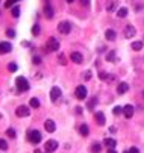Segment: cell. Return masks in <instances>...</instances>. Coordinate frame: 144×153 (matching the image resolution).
Listing matches in <instances>:
<instances>
[{"mask_svg": "<svg viewBox=\"0 0 144 153\" xmlns=\"http://www.w3.org/2000/svg\"><path fill=\"white\" fill-rule=\"evenodd\" d=\"M15 85H17V88L20 89V91H28L29 89V82H28V79L26 77H23V76H18L17 79H15Z\"/></svg>", "mask_w": 144, "mask_h": 153, "instance_id": "cell-1", "label": "cell"}, {"mask_svg": "<svg viewBox=\"0 0 144 153\" xmlns=\"http://www.w3.org/2000/svg\"><path fill=\"white\" fill-rule=\"evenodd\" d=\"M46 50L47 52H58L59 50V41L56 38H49V41L46 43Z\"/></svg>", "mask_w": 144, "mask_h": 153, "instance_id": "cell-2", "label": "cell"}, {"mask_svg": "<svg viewBox=\"0 0 144 153\" xmlns=\"http://www.w3.org/2000/svg\"><path fill=\"white\" fill-rule=\"evenodd\" d=\"M28 138H29V141L32 142V144H38V142L41 141V134L38 130H30Z\"/></svg>", "mask_w": 144, "mask_h": 153, "instance_id": "cell-3", "label": "cell"}, {"mask_svg": "<svg viewBox=\"0 0 144 153\" xmlns=\"http://www.w3.org/2000/svg\"><path fill=\"white\" fill-rule=\"evenodd\" d=\"M53 14H55V11H53V8H52V3L49 2V0H46V3H44V15H46V18H53Z\"/></svg>", "mask_w": 144, "mask_h": 153, "instance_id": "cell-4", "label": "cell"}, {"mask_svg": "<svg viewBox=\"0 0 144 153\" xmlns=\"http://www.w3.org/2000/svg\"><path fill=\"white\" fill-rule=\"evenodd\" d=\"M58 30H59L61 34L67 35V34H70V30H71V26H70V23H67V21H62V23H59V24H58Z\"/></svg>", "mask_w": 144, "mask_h": 153, "instance_id": "cell-5", "label": "cell"}, {"mask_svg": "<svg viewBox=\"0 0 144 153\" xmlns=\"http://www.w3.org/2000/svg\"><path fill=\"white\" fill-rule=\"evenodd\" d=\"M85 97H87V88H85L83 85H79L76 88V99L77 100H83Z\"/></svg>", "mask_w": 144, "mask_h": 153, "instance_id": "cell-6", "label": "cell"}, {"mask_svg": "<svg viewBox=\"0 0 144 153\" xmlns=\"http://www.w3.org/2000/svg\"><path fill=\"white\" fill-rule=\"evenodd\" d=\"M46 152H49V153H52V152H55L56 149H58V141H55V140H49L46 142Z\"/></svg>", "mask_w": 144, "mask_h": 153, "instance_id": "cell-7", "label": "cell"}, {"mask_svg": "<svg viewBox=\"0 0 144 153\" xmlns=\"http://www.w3.org/2000/svg\"><path fill=\"white\" fill-rule=\"evenodd\" d=\"M29 114H30V111L28 106H18L17 111H15V115H17V117H28Z\"/></svg>", "mask_w": 144, "mask_h": 153, "instance_id": "cell-8", "label": "cell"}, {"mask_svg": "<svg viewBox=\"0 0 144 153\" xmlns=\"http://www.w3.org/2000/svg\"><path fill=\"white\" fill-rule=\"evenodd\" d=\"M135 34H137V30H135V28L132 24H127L124 28V36L126 38H134Z\"/></svg>", "mask_w": 144, "mask_h": 153, "instance_id": "cell-9", "label": "cell"}, {"mask_svg": "<svg viewBox=\"0 0 144 153\" xmlns=\"http://www.w3.org/2000/svg\"><path fill=\"white\" fill-rule=\"evenodd\" d=\"M61 94H62V93H61L59 88H58V87H53L52 91H50V99H52V102H56V100L61 97Z\"/></svg>", "mask_w": 144, "mask_h": 153, "instance_id": "cell-10", "label": "cell"}, {"mask_svg": "<svg viewBox=\"0 0 144 153\" xmlns=\"http://www.w3.org/2000/svg\"><path fill=\"white\" fill-rule=\"evenodd\" d=\"M70 58H71V61L74 62V64H82V61H83V58H82V55L79 53V52H73V53L70 55Z\"/></svg>", "mask_w": 144, "mask_h": 153, "instance_id": "cell-11", "label": "cell"}, {"mask_svg": "<svg viewBox=\"0 0 144 153\" xmlns=\"http://www.w3.org/2000/svg\"><path fill=\"white\" fill-rule=\"evenodd\" d=\"M123 115L126 118H132V115H134V106L132 105H127V106L123 108Z\"/></svg>", "mask_w": 144, "mask_h": 153, "instance_id": "cell-12", "label": "cell"}, {"mask_svg": "<svg viewBox=\"0 0 144 153\" xmlns=\"http://www.w3.org/2000/svg\"><path fill=\"white\" fill-rule=\"evenodd\" d=\"M44 127H46L47 132H50V134H52V132L56 130V124H55V121H53V120H47L44 123Z\"/></svg>", "mask_w": 144, "mask_h": 153, "instance_id": "cell-13", "label": "cell"}, {"mask_svg": "<svg viewBox=\"0 0 144 153\" xmlns=\"http://www.w3.org/2000/svg\"><path fill=\"white\" fill-rule=\"evenodd\" d=\"M94 117H96V121H97V124H99V126H103V124L106 123L105 115H103V112H100V111H97V112L94 114Z\"/></svg>", "mask_w": 144, "mask_h": 153, "instance_id": "cell-14", "label": "cell"}, {"mask_svg": "<svg viewBox=\"0 0 144 153\" xmlns=\"http://www.w3.org/2000/svg\"><path fill=\"white\" fill-rule=\"evenodd\" d=\"M12 50V46H11L9 43H0V53H8V52Z\"/></svg>", "mask_w": 144, "mask_h": 153, "instance_id": "cell-15", "label": "cell"}, {"mask_svg": "<svg viewBox=\"0 0 144 153\" xmlns=\"http://www.w3.org/2000/svg\"><path fill=\"white\" fill-rule=\"evenodd\" d=\"M127 89H129V85H127L126 82H121V83H118V87H117V94H124Z\"/></svg>", "mask_w": 144, "mask_h": 153, "instance_id": "cell-16", "label": "cell"}, {"mask_svg": "<svg viewBox=\"0 0 144 153\" xmlns=\"http://www.w3.org/2000/svg\"><path fill=\"white\" fill-rule=\"evenodd\" d=\"M105 38L108 40V41H114V40L117 38V35H115V32H114L112 29H108V30L105 32Z\"/></svg>", "mask_w": 144, "mask_h": 153, "instance_id": "cell-17", "label": "cell"}, {"mask_svg": "<svg viewBox=\"0 0 144 153\" xmlns=\"http://www.w3.org/2000/svg\"><path fill=\"white\" fill-rule=\"evenodd\" d=\"M103 144H105L106 147H108V149H114V147L117 146V141H115V140H112V138H105Z\"/></svg>", "mask_w": 144, "mask_h": 153, "instance_id": "cell-18", "label": "cell"}, {"mask_svg": "<svg viewBox=\"0 0 144 153\" xmlns=\"http://www.w3.org/2000/svg\"><path fill=\"white\" fill-rule=\"evenodd\" d=\"M79 132H81V135H82V136H88L89 129H88V126H87V124H82V126H81V129H79Z\"/></svg>", "mask_w": 144, "mask_h": 153, "instance_id": "cell-19", "label": "cell"}, {"mask_svg": "<svg viewBox=\"0 0 144 153\" xmlns=\"http://www.w3.org/2000/svg\"><path fill=\"white\" fill-rule=\"evenodd\" d=\"M115 0H108V2H106V11H112V9L115 8Z\"/></svg>", "mask_w": 144, "mask_h": 153, "instance_id": "cell-20", "label": "cell"}, {"mask_svg": "<svg viewBox=\"0 0 144 153\" xmlns=\"http://www.w3.org/2000/svg\"><path fill=\"white\" fill-rule=\"evenodd\" d=\"M131 47H132V50H137L138 52V50L143 49V43H141V41H135V43H132Z\"/></svg>", "mask_w": 144, "mask_h": 153, "instance_id": "cell-21", "label": "cell"}, {"mask_svg": "<svg viewBox=\"0 0 144 153\" xmlns=\"http://www.w3.org/2000/svg\"><path fill=\"white\" fill-rule=\"evenodd\" d=\"M117 15H118L120 18H124L126 15H127V9L126 8H120L118 11H117Z\"/></svg>", "mask_w": 144, "mask_h": 153, "instance_id": "cell-22", "label": "cell"}, {"mask_svg": "<svg viewBox=\"0 0 144 153\" xmlns=\"http://www.w3.org/2000/svg\"><path fill=\"white\" fill-rule=\"evenodd\" d=\"M29 105H30V106L32 108H40V100L38 99H30V102H29Z\"/></svg>", "mask_w": 144, "mask_h": 153, "instance_id": "cell-23", "label": "cell"}, {"mask_svg": "<svg viewBox=\"0 0 144 153\" xmlns=\"http://www.w3.org/2000/svg\"><path fill=\"white\" fill-rule=\"evenodd\" d=\"M106 59H108L109 62H114V61H115V52H114V50H111L109 53L106 55Z\"/></svg>", "mask_w": 144, "mask_h": 153, "instance_id": "cell-24", "label": "cell"}, {"mask_svg": "<svg viewBox=\"0 0 144 153\" xmlns=\"http://www.w3.org/2000/svg\"><path fill=\"white\" fill-rule=\"evenodd\" d=\"M91 150H93L94 153H99L100 150H102V146H100L99 142H94V144L91 146Z\"/></svg>", "mask_w": 144, "mask_h": 153, "instance_id": "cell-25", "label": "cell"}, {"mask_svg": "<svg viewBox=\"0 0 144 153\" xmlns=\"http://www.w3.org/2000/svg\"><path fill=\"white\" fill-rule=\"evenodd\" d=\"M11 14H12V17L17 18L18 15H20V8H18V6H12V11H11Z\"/></svg>", "mask_w": 144, "mask_h": 153, "instance_id": "cell-26", "label": "cell"}, {"mask_svg": "<svg viewBox=\"0 0 144 153\" xmlns=\"http://www.w3.org/2000/svg\"><path fill=\"white\" fill-rule=\"evenodd\" d=\"M96 105H97V99H96V97H93V99L88 102V108H89V109H93V108L96 106Z\"/></svg>", "mask_w": 144, "mask_h": 153, "instance_id": "cell-27", "label": "cell"}, {"mask_svg": "<svg viewBox=\"0 0 144 153\" xmlns=\"http://www.w3.org/2000/svg\"><path fill=\"white\" fill-rule=\"evenodd\" d=\"M17 2H18V0H6L5 6H6V8H12V6H14V5L17 3Z\"/></svg>", "mask_w": 144, "mask_h": 153, "instance_id": "cell-28", "label": "cell"}, {"mask_svg": "<svg viewBox=\"0 0 144 153\" xmlns=\"http://www.w3.org/2000/svg\"><path fill=\"white\" fill-rule=\"evenodd\" d=\"M112 112H114V115H120V114H123V108H120V106H115Z\"/></svg>", "mask_w": 144, "mask_h": 153, "instance_id": "cell-29", "label": "cell"}, {"mask_svg": "<svg viewBox=\"0 0 144 153\" xmlns=\"http://www.w3.org/2000/svg\"><path fill=\"white\" fill-rule=\"evenodd\" d=\"M6 135L9 136V138H15V136H17V135H15V130H14V129H8V130H6Z\"/></svg>", "mask_w": 144, "mask_h": 153, "instance_id": "cell-30", "label": "cell"}, {"mask_svg": "<svg viewBox=\"0 0 144 153\" xmlns=\"http://www.w3.org/2000/svg\"><path fill=\"white\" fill-rule=\"evenodd\" d=\"M8 70H9V71H12V73H14V71H17V64H14V62H11V64L8 65Z\"/></svg>", "mask_w": 144, "mask_h": 153, "instance_id": "cell-31", "label": "cell"}, {"mask_svg": "<svg viewBox=\"0 0 144 153\" xmlns=\"http://www.w3.org/2000/svg\"><path fill=\"white\" fill-rule=\"evenodd\" d=\"M8 149V144L5 140H0V150H6Z\"/></svg>", "mask_w": 144, "mask_h": 153, "instance_id": "cell-32", "label": "cell"}, {"mask_svg": "<svg viewBox=\"0 0 144 153\" xmlns=\"http://www.w3.org/2000/svg\"><path fill=\"white\" fill-rule=\"evenodd\" d=\"M32 34H34V35H38L40 34V26L38 24H34V28H32Z\"/></svg>", "mask_w": 144, "mask_h": 153, "instance_id": "cell-33", "label": "cell"}, {"mask_svg": "<svg viewBox=\"0 0 144 153\" xmlns=\"http://www.w3.org/2000/svg\"><path fill=\"white\" fill-rule=\"evenodd\" d=\"M32 62H34L35 65H40V64H41V58H40V56H34V59H32Z\"/></svg>", "mask_w": 144, "mask_h": 153, "instance_id": "cell-34", "label": "cell"}, {"mask_svg": "<svg viewBox=\"0 0 144 153\" xmlns=\"http://www.w3.org/2000/svg\"><path fill=\"white\" fill-rule=\"evenodd\" d=\"M6 35L9 36V38H14V36H15V30H12V29H8V30H6Z\"/></svg>", "mask_w": 144, "mask_h": 153, "instance_id": "cell-35", "label": "cell"}, {"mask_svg": "<svg viewBox=\"0 0 144 153\" xmlns=\"http://www.w3.org/2000/svg\"><path fill=\"white\" fill-rule=\"evenodd\" d=\"M59 64L61 65H65L67 62H65V58H64V55H59Z\"/></svg>", "mask_w": 144, "mask_h": 153, "instance_id": "cell-36", "label": "cell"}, {"mask_svg": "<svg viewBox=\"0 0 144 153\" xmlns=\"http://www.w3.org/2000/svg\"><path fill=\"white\" fill-rule=\"evenodd\" d=\"M127 152H129V153H140V150H138L137 147H131V149L127 150Z\"/></svg>", "mask_w": 144, "mask_h": 153, "instance_id": "cell-37", "label": "cell"}, {"mask_svg": "<svg viewBox=\"0 0 144 153\" xmlns=\"http://www.w3.org/2000/svg\"><path fill=\"white\" fill-rule=\"evenodd\" d=\"M109 76L106 74V73H100V79H102V81H105V79H108Z\"/></svg>", "mask_w": 144, "mask_h": 153, "instance_id": "cell-38", "label": "cell"}, {"mask_svg": "<svg viewBox=\"0 0 144 153\" xmlns=\"http://www.w3.org/2000/svg\"><path fill=\"white\" fill-rule=\"evenodd\" d=\"M85 79H87V81L91 79V71H87V73H85Z\"/></svg>", "mask_w": 144, "mask_h": 153, "instance_id": "cell-39", "label": "cell"}, {"mask_svg": "<svg viewBox=\"0 0 144 153\" xmlns=\"http://www.w3.org/2000/svg\"><path fill=\"white\" fill-rule=\"evenodd\" d=\"M81 3L83 6H89V0H81Z\"/></svg>", "mask_w": 144, "mask_h": 153, "instance_id": "cell-40", "label": "cell"}, {"mask_svg": "<svg viewBox=\"0 0 144 153\" xmlns=\"http://www.w3.org/2000/svg\"><path fill=\"white\" fill-rule=\"evenodd\" d=\"M108 153H117L114 149H108Z\"/></svg>", "mask_w": 144, "mask_h": 153, "instance_id": "cell-41", "label": "cell"}, {"mask_svg": "<svg viewBox=\"0 0 144 153\" xmlns=\"http://www.w3.org/2000/svg\"><path fill=\"white\" fill-rule=\"evenodd\" d=\"M65 2H67V3H73V2H74V0H65Z\"/></svg>", "mask_w": 144, "mask_h": 153, "instance_id": "cell-42", "label": "cell"}, {"mask_svg": "<svg viewBox=\"0 0 144 153\" xmlns=\"http://www.w3.org/2000/svg\"><path fill=\"white\" fill-rule=\"evenodd\" d=\"M0 118H2V114H0Z\"/></svg>", "mask_w": 144, "mask_h": 153, "instance_id": "cell-43", "label": "cell"}, {"mask_svg": "<svg viewBox=\"0 0 144 153\" xmlns=\"http://www.w3.org/2000/svg\"><path fill=\"white\" fill-rule=\"evenodd\" d=\"M124 153H129V152H124Z\"/></svg>", "mask_w": 144, "mask_h": 153, "instance_id": "cell-44", "label": "cell"}, {"mask_svg": "<svg viewBox=\"0 0 144 153\" xmlns=\"http://www.w3.org/2000/svg\"><path fill=\"white\" fill-rule=\"evenodd\" d=\"M143 96H144V91H143Z\"/></svg>", "mask_w": 144, "mask_h": 153, "instance_id": "cell-45", "label": "cell"}]
</instances>
